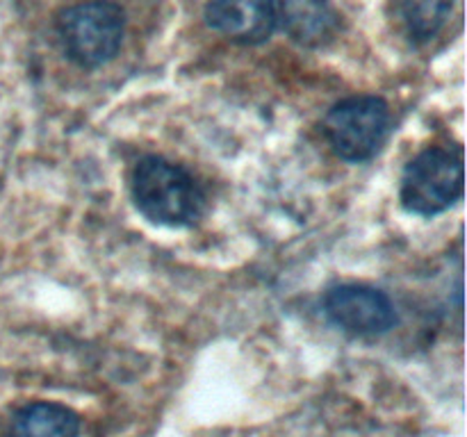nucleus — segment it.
I'll return each instance as SVG.
<instances>
[{
	"label": "nucleus",
	"instance_id": "7ed1b4c3",
	"mask_svg": "<svg viewBox=\"0 0 467 437\" xmlns=\"http://www.w3.org/2000/svg\"><path fill=\"white\" fill-rule=\"evenodd\" d=\"M390 107L379 96H351L333 105L324 117V135L337 158L368 162L390 135Z\"/></svg>",
	"mask_w": 467,
	"mask_h": 437
},
{
	"label": "nucleus",
	"instance_id": "f257e3e1",
	"mask_svg": "<svg viewBox=\"0 0 467 437\" xmlns=\"http://www.w3.org/2000/svg\"><path fill=\"white\" fill-rule=\"evenodd\" d=\"M130 187L137 209L158 226L190 228L208 208L194 176L160 155H146L135 164Z\"/></svg>",
	"mask_w": 467,
	"mask_h": 437
},
{
	"label": "nucleus",
	"instance_id": "1a4fd4ad",
	"mask_svg": "<svg viewBox=\"0 0 467 437\" xmlns=\"http://www.w3.org/2000/svg\"><path fill=\"white\" fill-rule=\"evenodd\" d=\"M454 0H400L401 21L415 44H427L445 27Z\"/></svg>",
	"mask_w": 467,
	"mask_h": 437
},
{
	"label": "nucleus",
	"instance_id": "6e6552de",
	"mask_svg": "<svg viewBox=\"0 0 467 437\" xmlns=\"http://www.w3.org/2000/svg\"><path fill=\"white\" fill-rule=\"evenodd\" d=\"M7 437H80V417L53 401H35L12 414Z\"/></svg>",
	"mask_w": 467,
	"mask_h": 437
},
{
	"label": "nucleus",
	"instance_id": "423d86ee",
	"mask_svg": "<svg viewBox=\"0 0 467 437\" xmlns=\"http://www.w3.org/2000/svg\"><path fill=\"white\" fill-rule=\"evenodd\" d=\"M205 21L235 44H263L276 30L274 0H208Z\"/></svg>",
	"mask_w": 467,
	"mask_h": 437
},
{
	"label": "nucleus",
	"instance_id": "f03ea898",
	"mask_svg": "<svg viewBox=\"0 0 467 437\" xmlns=\"http://www.w3.org/2000/svg\"><path fill=\"white\" fill-rule=\"evenodd\" d=\"M55 27L71 62L82 68H99L121 50L126 14L112 0H85L62 9Z\"/></svg>",
	"mask_w": 467,
	"mask_h": 437
},
{
	"label": "nucleus",
	"instance_id": "0eeeda50",
	"mask_svg": "<svg viewBox=\"0 0 467 437\" xmlns=\"http://www.w3.org/2000/svg\"><path fill=\"white\" fill-rule=\"evenodd\" d=\"M274 18L304 48H322L340 30V14L331 0H274Z\"/></svg>",
	"mask_w": 467,
	"mask_h": 437
},
{
	"label": "nucleus",
	"instance_id": "39448f33",
	"mask_svg": "<svg viewBox=\"0 0 467 437\" xmlns=\"http://www.w3.org/2000/svg\"><path fill=\"white\" fill-rule=\"evenodd\" d=\"M324 314L333 326L354 337L383 335L400 321L395 303L386 291L358 282L331 287L324 296Z\"/></svg>",
	"mask_w": 467,
	"mask_h": 437
},
{
	"label": "nucleus",
	"instance_id": "20e7f679",
	"mask_svg": "<svg viewBox=\"0 0 467 437\" xmlns=\"http://www.w3.org/2000/svg\"><path fill=\"white\" fill-rule=\"evenodd\" d=\"M463 194V164L447 148H427L415 155L401 176L400 198L409 212L433 217L450 209Z\"/></svg>",
	"mask_w": 467,
	"mask_h": 437
}]
</instances>
